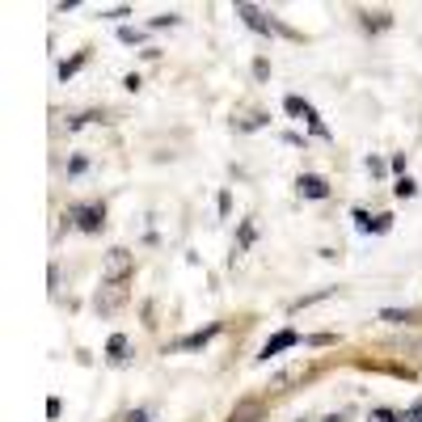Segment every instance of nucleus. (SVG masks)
Returning <instances> with one entry per match:
<instances>
[{"instance_id": "nucleus-15", "label": "nucleus", "mask_w": 422, "mask_h": 422, "mask_svg": "<svg viewBox=\"0 0 422 422\" xmlns=\"http://www.w3.org/2000/svg\"><path fill=\"white\" fill-rule=\"evenodd\" d=\"M393 190H397L402 199H414V194H418V182H414V178H397V186H393Z\"/></svg>"}, {"instance_id": "nucleus-23", "label": "nucleus", "mask_w": 422, "mask_h": 422, "mask_svg": "<svg viewBox=\"0 0 422 422\" xmlns=\"http://www.w3.org/2000/svg\"><path fill=\"white\" fill-rule=\"evenodd\" d=\"M254 76L266 80V76H271V63H266V59H254Z\"/></svg>"}, {"instance_id": "nucleus-9", "label": "nucleus", "mask_w": 422, "mask_h": 422, "mask_svg": "<svg viewBox=\"0 0 422 422\" xmlns=\"http://www.w3.org/2000/svg\"><path fill=\"white\" fill-rule=\"evenodd\" d=\"M220 330H224V325H220V321H211L207 330H199V334H186V338H178L173 347H178V351H199V347H207V342H211Z\"/></svg>"}, {"instance_id": "nucleus-4", "label": "nucleus", "mask_w": 422, "mask_h": 422, "mask_svg": "<svg viewBox=\"0 0 422 422\" xmlns=\"http://www.w3.org/2000/svg\"><path fill=\"white\" fill-rule=\"evenodd\" d=\"M237 13H241V21H245L254 34H262V38H271V34H275V17H271V13H262L258 4H237Z\"/></svg>"}, {"instance_id": "nucleus-13", "label": "nucleus", "mask_w": 422, "mask_h": 422, "mask_svg": "<svg viewBox=\"0 0 422 422\" xmlns=\"http://www.w3.org/2000/svg\"><path fill=\"white\" fill-rule=\"evenodd\" d=\"M85 59H89V55H85V51H76V55H72V59H63V63H59V68H55V72H59V80H68V76H72V72H76V68H80V63H85Z\"/></svg>"}, {"instance_id": "nucleus-5", "label": "nucleus", "mask_w": 422, "mask_h": 422, "mask_svg": "<svg viewBox=\"0 0 422 422\" xmlns=\"http://www.w3.org/2000/svg\"><path fill=\"white\" fill-rule=\"evenodd\" d=\"M296 194H300V199L321 203V199H330L334 190H330V182H325V178H317V173H300V178H296Z\"/></svg>"}, {"instance_id": "nucleus-27", "label": "nucleus", "mask_w": 422, "mask_h": 422, "mask_svg": "<svg viewBox=\"0 0 422 422\" xmlns=\"http://www.w3.org/2000/svg\"><path fill=\"white\" fill-rule=\"evenodd\" d=\"M325 422H342V418H338V414H334V418H325Z\"/></svg>"}, {"instance_id": "nucleus-22", "label": "nucleus", "mask_w": 422, "mask_h": 422, "mask_svg": "<svg viewBox=\"0 0 422 422\" xmlns=\"http://www.w3.org/2000/svg\"><path fill=\"white\" fill-rule=\"evenodd\" d=\"M372 422H402V414H397V410H376Z\"/></svg>"}, {"instance_id": "nucleus-11", "label": "nucleus", "mask_w": 422, "mask_h": 422, "mask_svg": "<svg viewBox=\"0 0 422 422\" xmlns=\"http://www.w3.org/2000/svg\"><path fill=\"white\" fill-rule=\"evenodd\" d=\"M359 21H364L368 30H376V34H380V30H389V25H393V13H380V8H376V13H359Z\"/></svg>"}, {"instance_id": "nucleus-7", "label": "nucleus", "mask_w": 422, "mask_h": 422, "mask_svg": "<svg viewBox=\"0 0 422 422\" xmlns=\"http://www.w3.org/2000/svg\"><path fill=\"white\" fill-rule=\"evenodd\" d=\"M262 418H266V406L258 397H241L232 406V414H228V422H262Z\"/></svg>"}, {"instance_id": "nucleus-8", "label": "nucleus", "mask_w": 422, "mask_h": 422, "mask_svg": "<svg viewBox=\"0 0 422 422\" xmlns=\"http://www.w3.org/2000/svg\"><path fill=\"white\" fill-rule=\"evenodd\" d=\"M127 271H131V258H127V249H110V254H106V283H118Z\"/></svg>"}, {"instance_id": "nucleus-12", "label": "nucleus", "mask_w": 422, "mask_h": 422, "mask_svg": "<svg viewBox=\"0 0 422 422\" xmlns=\"http://www.w3.org/2000/svg\"><path fill=\"white\" fill-rule=\"evenodd\" d=\"M380 321H389V325H410V321H414V313H410V309H385V313H380Z\"/></svg>"}, {"instance_id": "nucleus-19", "label": "nucleus", "mask_w": 422, "mask_h": 422, "mask_svg": "<svg viewBox=\"0 0 422 422\" xmlns=\"http://www.w3.org/2000/svg\"><path fill=\"white\" fill-rule=\"evenodd\" d=\"M148 25H152V30H156V25H178V13H161V17H152Z\"/></svg>"}, {"instance_id": "nucleus-1", "label": "nucleus", "mask_w": 422, "mask_h": 422, "mask_svg": "<svg viewBox=\"0 0 422 422\" xmlns=\"http://www.w3.org/2000/svg\"><path fill=\"white\" fill-rule=\"evenodd\" d=\"M283 110H287L292 118H300V123H309V131H313V135H321V139H330V127L321 123V114H317V110H313V106H309V101H304L300 93H287V97H283Z\"/></svg>"}, {"instance_id": "nucleus-18", "label": "nucleus", "mask_w": 422, "mask_h": 422, "mask_svg": "<svg viewBox=\"0 0 422 422\" xmlns=\"http://www.w3.org/2000/svg\"><path fill=\"white\" fill-rule=\"evenodd\" d=\"M118 38H123V42H144V30H131V25H123V30H118Z\"/></svg>"}, {"instance_id": "nucleus-24", "label": "nucleus", "mask_w": 422, "mask_h": 422, "mask_svg": "<svg viewBox=\"0 0 422 422\" xmlns=\"http://www.w3.org/2000/svg\"><path fill=\"white\" fill-rule=\"evenodd\" d=\"M59 414H63V402H59V397H51V402H46V418H59Z\"/></svg>"}, {"instance_id": "nucleus-10", "label": "nucleus", "mask_w": 422, "mask_h": 422, "mask_svg": "<svg viewBox=\"0 0 422 422\" xmlns=\"http://www.w3.org/2000/svg\"><path fill=\"white\" fill-rule=\"evenodd\" d=\"M106 359L110 364H127L131 359V338L127 334H110L106 338Z\"/></svg>"}, {"instance_id": "nucleus-25", "label": "nucleus", "mask_w": 422, "mask_h": 422, "mask_svg": "<svg viewBox=\"0 0 422 422\" xmlns=\"http://www.w3.org/2000/svg\"><path fill=\"white\" fill-rule=\"evenodd\" d=\"M123 85H127V93H139V89H144V80H139V76H135V72H131V76H127V80H123Z\"/></svg>"}, {"instance_id": "nucleus-2", "label": "nucleus", "mask_w": 422, "mask_h": 422, "mask_svg": "<svg viewBox=\"0 0 422 422\" xmlns=\"http://www.w3.org/2000/svg\"><path fill=\"white\" fill-rule=\"evenodd\" d=\"M68 220L80 228V232H101L106 228V203L97 199V203H76L72 211H68Z\"/></svg>"}, {"instance_id": "nucleus-3", "label": "nucleus", "mask_w": 422, "mask_h": 422, "mask_svg": "<svg viewBox=\"0 0 422 422\" xmlns=\"http://www.w3.org/2000/svg\"><path fill=\"white\" fill-rule=\"evenodd\" d=\"M304 338L296 334V330H279V334H271L266 338V347L258 351V364H266V359H275V355H283V351H292V347H300Z\"/></svg>"}, {"instance_id": "nucleus-17", "label": "nucleus", "mask_w": 422, "mask_h": 422, "mask_svg": "<svg viewBox=\"0 0 422 422\" xmlns=\"http://www.w3.org/2000/svg\"><path fill=\"white\" fill-rule=\"evenodd\" d=\"M101 17H106V21H118V17H131V4H118V8H106Z\"/></svg>"}, {"instance_id": "nucleus-16", "label": "nucleus", "mask_w": 422, "mask_h": 422, "mask_svg": "<svg viewBox=\"0 0 422 422\" xmlns=\"http://www.w3.org/2000/svg\"><path fill=\"white\" fill-rule=\"evenodd\" d=\"M254 237H258V228L245 220V224H241V237H237V241H241V249H249V245H254Z\"/></svg>"}, {"instance_id": "nucleus-14", "label": "nucleus", "mask_w": 422, "mask_h": 422, "mask_svg": "<svg viewBox=\"0 0 422 422\" xmlns=\"http://www.w3.org/2000/svg\"><path fill=\"white\" fill-rule=\"evenodd\" d=\"M85 173H89V156H85V152H76V156L68 161V178H85Z\"/></svg>"}, {"instance_id": "nucleus-20", "label": "nucleus", "mask_w": 422, "mask_h": 422, "mask_svg": "<svg viewBox=\"0 0 422 422\" xmlns=\"http://www.w3.org/2000/svg\"><path fill=\"white\" fill-rule=\"evenodd\" d=\"M389 169H393L397 178H406V156H402V152H393V161H389Z\"/></svg>"}, {"instance_id": "nucleus-6", "label": "nucleus", "mask_w": 422, "mask_h": 422, "mask_svg": "<svg viewBox=\"0 0 422 422\" xmlns=\"http://www.w3.org/2000/svg\"><path fill=\"white\" fill-rule=\"evenodd\" d=\"M351 220H355V228H359V232H389V228H393V216H389V211H385V216H372V211L355 207V211H351Z\"/></svg>"}, {"instance_id": "nucleus-21", "label": "nucleus", "mask_w": 422, "mask_h": 422, "mask_svg": "<svg viewBox=\"0 0 422 422\" xmlns=\"http://www.w3.org/2000/svg\"><path fill=\"white\" fill-rule=\"evenodd\" d=\"M123 422H152V410H127Z\"/></svg>"}, {"instance_id": "nucleus-26", "label": "nucleus", "mask_w": 422, "mask_h": 422, "mask_svg": "<svg viewBox=\"0 0 422 422\" xmlns=\"http://www.w3.org/2000/svg\"><path fill=\"white\" fill-rule=\"evenodd\" d=\"M232 211V194L228 190H220V216H228Z\"/></svg>"}]
</instances>
